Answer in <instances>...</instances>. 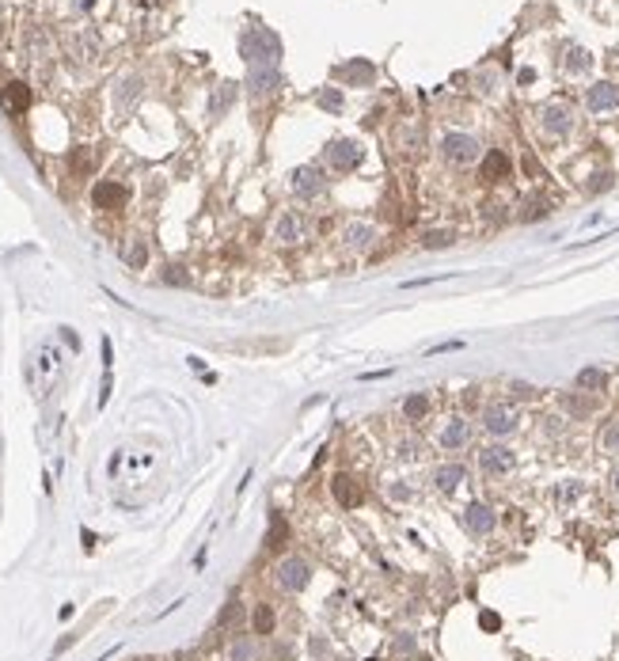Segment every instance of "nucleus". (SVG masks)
<instances>
[{
  "instance_id": "nucleus-38",
  "label": "nucleus",
  "mask_w": 619,
  "mask_h": 661,
  "mask_svg": "<svg viewBox=\"0 0 619 661\" xmlns=\"http://www.w3.org/2000/svg\"><path fill=\"white\" fill-rule=\"evenodd\" d=\"M167 281H175V286H187V274H183L179 266H167V274H163Z\"/></svg>"
},
{
  "instance_id": "nucleus-42",
  "label": "nucleus",
  "mask_w": 619,
  "mask_h": 661,
  "mask_svg": "<svg viewBox=\"0 0 619 661\" xmlns=\"http://www.w3.org/2000/svg\"><path fill=\"white\" fill-rule=\"evenodd\" d=\"M76 4H80L84 12H88V8H95V0H76Z\"/></svg>"
},
{
  "instance_id": "nucleus-3",
  "label": "nucleus",
  "mask_w": 619,
  "mask_h": 661,
  "mask_svg": "<svg viewBox=\"0 0 619 661\" xmlns=\"http://www.w3.org/2000/svg\"><path fill=\"white\" fill-rule=\"evenodd\" d=\"M323 160H327L331 172H353V167L365 160V148H361L353 137H342V141H331V145L323 148Z\"/></svg>"
},
{
  "instance_id": "nucleus-16",
  "label": "nucleus",
  "mask_w": 619,
  "mask_h": 661,
  "mask_svg": "<svg viewBox=\"0 0 619 661\" xmlns=\"http://www.w3.org/2000/svg\"><path fill=\"white\" fill-rule=\"evenodd\" d=\"M479 172H482V179H487V183H502L505 175L513 172V160H509L502 148H490V152L482 156V167H479Z\"/></svg>"
},
{
  "instance_id": "nucleus-22",
  "label": "nucleus",
  "mask_w": 619,
  "mask_h": 661,
  "mask_svg": "<svg viewBox=\"0 0 619 661\" xmlns=\"http://www.w3.org/2000/svg\"><path fill=\"white\" fill-rule=\"evenodd\" d=\"M236 88H240V84H232V80L217 84V91H213V99H209V115L213 118H220L232 103H236Z\"/></svg>"
},
{
  "instance_id": "nucleus-6",
  "label": "nucleus",
  "mask_w": 619,
  "mask_h": 661,
  "mask_svg": "<svg viewBox=\"0 0 619 661\" xmlns=\"http://www.w3.org/2000/svg\"><path fill=\"white\" fill-rule=\"evenodd\" d=\"M376 240H380V232H376V224H369V220H350L342 229V247L353 255H365L376 247Z\"/></svg>"
},
{
  "instance_id": "nucleus-40",
  "label": "nucleus",
  "mask_w": 619,
  "mask_h": 661,
  "mask_svg": "<svg viewBox=\"0 0 619 661\" xmlns=\"http://www.w3.org/2000/svg\"><path fill=\"white\" fill-rule=\"evenodd\" d=\"M73 167H76V172H88V167H91V156H88V152H76V156H73Z\"/></svg>"
},
{
  "instance_id": "nucleus-2",
  "label": "nucleus",
  "mask_w": 619,
  "mask_h": 661,
  "mask_svg": "<svg viewBox=\"0 0 619 661\" xmlns=\"http://www.w3.org/2000/svg\"><path fill=\"white\" fill-rule=\"evenodd\" d=\"M482 152V145L471 137V133H445L441 137V160L445 163H456V167H467L475 163Z\"/></svg>"
},
{
  "instance_id": "nucleus-29",
  "label": "nucleus",
  "mask_w": 619,
  "mask_h": 661,
  "mask_svg": "<svg viewBox=\"0 0 619 661\" xmlns=\"http://www.w3.org/2000/svg\"><path fill=\"white\" fill-rule=\"evenodd\" d=\"M316 103L323 106V111H331V115H338V111H342V103H346V99H342V91H338V88H323V91H319V95H316Z\"/></svg>"
},
{
  "instance_id": "nucleus-27",
  "label": "nucleus",
  "mask_w": 619,
  "mask_h": 661,
  "mask_svg": "<svg viewBox=\"0 0 619 661\" xmlns=\"http://www.w3.org/2000/svg\"><path fill=\"white\" fill-rule=\"evenodd\" d=\"M562 65L570 69V73H585V69L593 65V58H589L581 46H570V49H566V61H562Z\"/></svg>"
},
{
  "instance_id": "nucleus-7",
  "label": "nucleus",
  "mask_w": 619,
  "mask_h": 661,
  "mask_svg": "<svg viewBox=\"0 0 619 661\" xmlns=\"http://www.w3.org/2000/svg\"><path fill=\"white\" fill-rule=\"evenodd\" d=\"M539 126H544V133H551V137H566V133L574 130V111L566 103H547L544 111H539Z\"/></svg>"
},
{
  "instance_id": "nucleus-18",
  "label": "nucleus",
  "mask_w": 619,
  "mask_h": 661,
  "mask_svg": "<svg viewBox=\"0 0 619 661\" xmlns=\"http://www.w3.org/2000/svg\"><path fill=\"white\" fill-rule=\"evenodd\" d=\"M559 403L570 418H589L596 410V395H589V392H562Z\"/></svg>"
},
{
  "instance_id": "nucleus-13",
  "label": "nucleus",
  "mask_w": 619,
  "mask_h": 661,
  "mask_svg": "<svg viewBox=\"0 0 619 661\" xmlns=\"http://www.w3.org/2000/svg\"><path fill=\"white\" fill-rule=\"evenodd\" d=\"M304 240V220H301V213H281L277 217V224H274V244H281V247H293V244H301Z\"/></svg>"
},
{
  "instance_id": "nucleus-23",
  "label": "nucleus",
  "mask_w": 619,
  "mask_h": 661,
  "mask_svg": "<svg viewBox=\"0 0 619 661\" xmlns=\"http://www.w3.org/2000/svg\"><path fill=\"white\" fill-rule=\"evenodd\" d=\"M464 479H467L464 464H445V467H437V475H433V483H437L441 490H456Z\"/></svg>"
},
{
  "instance_id": "nucleus-39",
  "label": "nucleus",
  "mask_w": 619,
  "mask_h": 661,
  "mask_svg": "<svg viewBox=\"0 0 619 661\" xmlns=\"http://www.w3.org/2000/svg\"><path fill=\"white\" fill-rule=\"evenodd\" d=\"M479 623H482L487 631H498V627H502V620H498L494 612H482V616H479Z\"/></svg>"
},
{
  "instance_id": "nucleus-32",
  "label": "nucleus",
  "mask_w": 619,
  "mask_h": 661,
  "mask_svg": "<svg viewBox=\"0 0 619 661\" xmlns=\"http://www.w3.org/2000/svg\"><path fill=\"white\" fill-rule=\"evenodd\" d=\"M399 148H403V152H418V148H422V130L403 126V130H399Z\"/></svg>"
},
{
  "instance_id": "nucleus-11",
  "label": "nucleus",
  "mask_w": 619,
  "mask_h": 661,
  "mask_svg": "<svg viewBox=\"0 0 619 661\" xmlns=\"http://www.w3.org/2000/svg\"><path fill=\"white\" fill-rule=\"evenodd\" d=\"M513 464H517V452L505 449V445H490V449L479 452V467L487 475H505V472H513Z\"/></svg>"
},
{
  "instance_id": "nucleus-31",
  "label": "nucleus",
  "mask_w": 619,
  "mask_h": 661,
  "mask_svg": "<svg viewBox=\"0 0 619 661\" xmlns=\"http://www.w3.org/2000/svg\"><path fill=\"white\" fill-rule=\"evenodd\" d=\"M547 213H551V202H547V198H532V202H524L521 220H544Z\"/></svg>"
},
{
  "instance_id": "nucleus-33",
  "label": "nucleus",
  "mask_w": 619,
  "mask_h": 661,
  "mask_svg": "<svg viewBox=\"0 0 619 661\" xmlns=\"http://www.w3.org/2000/svg\"><path fill=\"white\" fill-rule=\"evenodd\" d=\"M122 255H126V262H130V266H137V270H141V266H145V262H148V247L141 244V240H133V244L126 247Z\"/></svg>"
},
{
  "instance_id": "nucleus-25",
  "label": "nucleus",
  "mask_w": 619,
  "mask_h": 661,
  "mask_svg": "<svg viewBox=\"0 0 619 661\" xmlns=\"http://www.w3.org/2000/svg\"><path fill=\"white\" fill-rule=\"evenodd\" d=\"M452 240H456V232H452V229H430L422 236V247H425V251H441V247H448Z\"/></svg>"
},
{
  "instance_id": "nucleus-30",
  "label": "nucleus",
  "mask_w": 619,
  "mask_h": 661,
  "mask_svg": "<svg viewBox=\"0 0 619 661\" xmlns=\"http://www.w3.org/2000/svg\"><path fill=\"white\" fill-rule=\"evenodd\" d=\"M536 395H539V388H536V384H528V380H509V399L528 403V399H536Z\"/></svg>"
},
{
  "instance_id": "nucleus-28",
  "label": "nucleus",
  "mask_w": 619,
  "mask_h": 661,
  "mask_svg": "<svg viewBox=\"0 0 619 661\" xmlns=\"http://www.w3.org/2000/svg\"><path fill=\"white\" fill-rule=\"evenodd\" d=\"M596 445H600V452H611V456H616V452H619V422L604 426L600 437H596Z\"/></svg>"
},
{
  "instance_id": "nucleus-8",
  "label": "nucleus",
  "mask_w": 619,
  "mask_h": 661,
  "mask_svg": "<svg viewBox=\"0 0 619 661\" xmlns=\"http://www.w3.org/2000/svg\"><path fill=\"white\" fill-rule=\"evenodd\" d=\"M247 88H251L255 99H266L281 88V69L277 65H251L247 69Z\"/></svg>"
},
{
  "instance_id": "nucleus-12",
  "label": "nucleus",
  "mask_w": 619,
  "mask_h": 661,
  "mask_svg": "<svg viewBox=\"0 0 619 661\" xmlns=\"http://www.w3.org/2000/svg\"><path fill=\"white\" fill-rule=\"evenodd\" d=\"M585 106L589 111H619V88L611 80H600V84H593V88H585Z\"/></svg>"
},
{
  "instance_id": "nucleus-26",
  "label": "nucleus",
  "mask_w": 619,
  "mask_h": 661,
  "mask_svg": "<svg viewBox=\"0 0 619 661\" xmlns=\"http://www.w3.org/2000/svg\"><path fill=\"white\" fill-rule=\"evenodd\" d=\"M251 623H255V631H259V635H270V631H274V623H277L274 608H270V604H259V608H255V616H251Z\"/></svg>"
},
{
  "instance_id": "nucleus-20",
  "label": "nucleus",
  "mask_w": 619,
  "mask_h": 661,
  "mask_svg": "<svg viewBox=\"0 0 619 661\" xmlns=\"http://www.w3.org/2000/svg\"><path fill=\"white\" fill-rule=\"evenodd\" d=\"M331 490H334V498H338V506H346V509H353L361 502V487H358V479H350V475H334Z\"/></svg>"
},
{
  "instance_id": "nucleus-34",
  "label": "nucleus",
  "mask_w": 619,
  "mask_h": 661,
  "mask_svg": "<svg viewBox=\"0 0 619 661\" xmlns=\"http://www.w3.org/2000/svg\"><path fill=\"white\" fill-rule=\"evenodd\" d=\"M229 658H232V661H255V642H251V638H240V642H232Z\"/></svg>"
},
{
  "instance_id": "nucleus-15",
  "label": "nucleus",
  "mask_w": 619,
  "mask_h": 661,
  "mask_svg": "<svg viewBox=\"0 0 619 661\" xmlns=\"http://www.w3.org/2000/svg\"><path fill=\"white\" fill-rule=\"evenodd\" d=\"M467 441H471V422H467V418H452V422L441 430V449H445V452L464 449Z\"/></svg>"
},
{
  "instance_id": "nucleus-21",
  "label": "nucleus",
  "mask_w": 619,
  "mask_h": 661,
  "mask_svg": "<svg viewBox=\"0 0 619 661\" xmlns=\"http://www.w3.org/2000/svg\"><path fill=\"white\" fill-rule=\"evenodd\" d=\"M4 106H8L12 115L27 111V106H31V88H27L23 80H12L8 88H4Z\"/></svg>"
},
{
  "instance_id": "nucleus-5",
  "label": "nucleus",
  "mask_w": 619,
  "mask_h": 661,
  "mask_svg": "<svg viewBox=\"0 0 619 661\" xmlns=\"http://www.w3.org/2000/svg\"><path fill=\"white\" fill-rule=\"evenodd\" d=\"M308 581H312V566L304 563V559L289 555V559H281V563H277V585L285 589V593H301Z\"/></svg>"
},
{
  "instance_id": "nucleus-43",
  "label": "nucleus",
  "mask_w": 619,
  "mask_h": 661,
  "mask_svg": "<svg viewBox=\"0 0 619 661\" xmlns=\"http://www.w3.org/2000/svg\"><path fill=\"white\" fill-rule=\"evenodd\" d=\"M611 487H616V494H619V467L611 472Z\"/></svg>"
},
{
  "instance_id": "nucleus-37",
  "label": "nucleus",
  "mask_w": 619,
  "mask_h": 661,
  "mask_svg": "<svg viewBox=\"0 0 619 661\" xmlns=\"http://www.w3.org/2000/svg\"><path fill=\"white\" fill-rule=\"evenodd\" d=\"M281 540H285V521H281V517H274V529H270V540H266V544H270V547H281Z\"/></svg>"
},
{
  "instance_id": "nucleus-24",
  "label": "nucleus",
  "mask_w": 619,
  "mask_h": 661,
  "mask_svg": "<svg viewBox=\"0 0 619 661\" xmlns=\"http://www.w3.org/2000/svg\"><path fill=\"white\" fill-rule=\"evenodd\" d=\"M403 415H407L410 422H422V418L430 415V395H422V392L407 395V403H403Z\"/></svg>"
},
{
  "instance_id": "nucleus-41",
  "label": "nucleus",
  "mask_w": 619,
  "mask_h": 661,
  "mask_svg": "<svg viewBox=\"0 0 619 661\" xmlns=\"http://www.w3.org/2000/svg\"><path fill=\"white\" fill-rule=\"evenodd\" d=\"M410 646H414V642H410V638H407V635H403V638H399V642H395V650H399V653H407V650H410Z\"/></svg>"
},
{
  "instance_id": "nucleus-10",
  "label": "nucleus",
  "mask_w": 619,
  "mask_h": 661,
  "mask_svg": "<svg viewBox=\"0 0 619 661\" xmlns=\"http://www.w3.org/2000/svg\"><path fill=\"white\" fill-rule=\"evenodd\" d=\"M91 202H95V209H122L126 202H130V190L122 187V183H115V179H103V183H95V190H91Z\"/></svg>"
},
{
  "instance_id": "nucleus-36",
  "label": "nucleus",
  "mask_w": 619,
  "mask_h": 661,
  "mask_svg": "<svg viewBox=\"0 0 619 661\" xmlns=\"http://www.w3.org/2000/svg\"><path fill=\"white\" fill-rule=\"evenodd\" d=\"M611 183H616V175H611V172H596V175H593V183H589V190H593V194H604V190H608Z\"/></svg>"
},
{
  "instance_id": "nucleus-17",
  "label": "nucleus",
  "mask_w": 619,
  "mask_h": 661,
  "mask_svg": "<svg viewBox=\"0 0 619 661\" xmlns=\"http://www.w3.org/2000/svg\"><path fill=\"white\" fill-rule=\"evenodd\" d=\"M338 76H342L346 84H353V88H365V84L376 80V65H369V61L353 58V61H346V65L338 69Z\"/></svg>"
},
{
  "instance_id": "nucleus-19",
  "label": "nucleus",
  "mask_w": 619,
  "mask_h": 661,
  "mask_svg": "<svg viewBox=\"0 0 619 661\" xmlns=\"http://www.w3.org/2000/svg\"><path fill=\"white\" fill-rule=\"evenodd\" d=\"M578 392H589V395H600V392H608V373L604 369H596V365H585L578 373Z\"/></svg>"
},
{
  "instance_id": "nucleus-1",
  "label": "nucleus",
  "mask_w": 619,
  "mask_h": 661,
  "mask_svg": "<svg viewBox=\"0 0 619 661\" xmlns=\"http://www.w3.org/2000/svg\"><path fill=\"white\" fill-rule=\"evenodd\" d=\"M240 54L247 58V65H277L281 61V38L270 27H251L240 38Z\"/></svg>"
},
{
  "instance_id": "nucleus-9",
  "label": "nucleus",
  "mask_w": 619,
  "mask_h": 661,
  "mask_svg": "<svg viewBox=\"0 0 619 661\" xmlns=\"http://www.w3.org/2000/svg\"><path fill=\"white\" fill-rule=\"evenodd\" d=\"M482 426H487V433H494V437H509V433L517 430V410H509L505 403H490V407L482 410Z\"/></svg>"
},
{
  "instance_id": "nucleus-35",
  "label": "nucleus",
  "mask_w": 619,
  "mask_h": 661,
  "mask_svg": "<svg viewBox=\"0 0 619 661\" xmlns=\"http://www.w3.org/2000/svg\"><path fill=\"white\" fill-rule=\"evenodd\" d=\"M141 95V80L137 76H130V80H122V91H118V106H130V99Z\"/></svg>"
},
{
  "instance_id": "nucleus-4",
  "label": "nucleus",
  "mask_w": 619,
  "mask_h": 661,
  "mask_svg": "<svg viewBox=\"0 0 619 661\" xmlns=\"http://www.w3.org/2000/svg\"><path fill=\"white\" fill-rule=\"evenodd\" d=\"M327 187L323 179V167H316V163H304V167H296L293 175H289V190H293V198H301V202H312V198H319Z\"/></svg>"
},
{
  "instance_id": "nucleus-14",
  "label": "nucleus",
  "mask_w": 619,
  "mask_h": 661,
  "mask_svg": "<svg viewBox=\"0 0 619 661\" xmlns=\"http://www.w3.org/2000/svg\"><path fill=\"white\" fill-rule=\"evenodd\" d=\"M464 521H467V529H471L475 536H487V532H494L498 517H494V509H490L487 502H471V506L464 509Z\"/></svg>"
}]
</instances>
